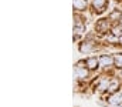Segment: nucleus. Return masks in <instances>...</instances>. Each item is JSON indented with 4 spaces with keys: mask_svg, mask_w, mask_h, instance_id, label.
Here are the masks:
<instances>
[{
    "mask_svg": "<svg viewBox=\"0 0 122 107\" xmlns=\"http://www.w3.org/2000/svg\"><path fill=\"white\" fill-rule=\"evenodd\" d=\"M98 60H99V66L101 67H111L115 63L114 57H111V56H101Z\"/></svg>",
    "mask_w": 122,
    "mask_h": 107,
    "instance_id": "1",
    "label": "nucleus"
},
{
    "mask_svg": "<svg viewBox=\"0 0 122 107\" xmlns=\"http://www.w3.org/2000/svg\"><path fill=\"white\" fill-rule=\"evenodd\" d=\"M75 76L78 79H87L88 77V69H84L81 66V63H78L77 67H75Z\"/></svg>",
    "mask_w": 122,
    "mask_h": 107,
    "instance_id": "2",
    "label": "nucleus"
},
{
    "mask_svg": "<svg viewBox=\"0 0 122 107\" xmlns=\"http://www.w3.org/2000/svg\"><path fill=\"white\" fill-rule=\"evenodd\" d=\"M85 64H87L88 70H95L97 67H99V60L97 57H90V59L85 60Z\"/></svg>",
    "mask_w": 122,
    "mask_h": 107,
    "instance_id": "3",
    "label": "nucleus"
},
{
    "mask_svg": "<svg viewBox=\"0 0 122 107\" xmlns=\"http://www.w3.org/2000/svg\"><path fill=\"white\" fill-rule=\"evenodd\" d=\"M94 49H95V46H94L92 41H84L80 46V51L81 53H91V51H94Z\"/></svg>",
    "mask_w": 122,
    "mask_h": 107,
    "instance_id": "4",
    "label": "nucleus"
},
{
    "mask_svg": "<svg viewBox=\"0 0 122 107\" xmlns=\"http://www.w3.org/2000/svg\"><path fill=\"white\" fill-rule=\"evenodd\" d=\"M72 6L77 11H84L87 9V0H72Z\"/></svg>",
    "mask_w": 122,
    "mask_h": 107,
    "instance_id": "5",
    "label": "nucleus"
},
{
    "mask_svg": "<svg viewBox=\"0 0 122 107\" xmlns=\"http://www.w3.org/2000/svg\"><path fill=\"white\" fill-rule=\"evenodd\" d=\"M105 4H107V0H92V7H94L98 13H99V11H104Z\"/></svg>",
    "mask_w": 122,
    "mask_h": 107,
    "instance_id": "6",
    "label": "nucleus"
},
{
    "mask_svg": "<svg viewBox=\"0 0 122 107\" xmlns=\"http://www.w3.org/2000/svg\"><path fill=\"white\" fill-rule=\"evenodd\" d=\"M95 27H97V30H98V32H107V30H108V27H109V22H108V19L101 20Z\"/></svg>",
    "mask_w": 122,
    "mask_h": 107,
    "instance_id": "7",
    "label": "nucleus"
},
{
    "mask_svg": "<svg viewBox=\"0 0 122 107\" xmlns=\"http://www.w3.org/2000/svg\"><path fill=\"white\" fill-rule=\"evenodd\" d=\"M109 84H111V83H109V80H108V79H104V80L99 83V86H98V90H99V91H104V90L109 89Z\"/></svg>",
    "mask_w": 122,
    "mask_h": 107,
    "instance_id": "8",
    "label": "nucleus"
},
{
    "mask_svg": "<svg viewBox=\"0 0 122 107\" xmlns=\"http://www.w3.org/2000/svg\"><path fill=\"white\" fill-rule=\"evenodd\" d=\"M109 101H111V103H114V104H119V103H122V94H119V93H115L114 96H111Z\"/></svg>",
    "mask_w": 122,
    "mask_h": 107,
    "instance_id": "9",
    "label": "nucleus"
},
{
    "mask_svg": "<svg viewBox=\"0 0 122 107\" xmlns=\"http://www.w3.org/2000/svg\"><path fill=\"white\" fill-rule=\"evenodd\" d=\"M114 62H115L114 64H115L118 69H122V54H121V53H119V54H117V56L114 57Z\"/></svg>",
    "mask_w": 122,
    "mask_h": 107,
    "instance_id": "10",
    "label": "nucleus"
},
{
    "mask_svg": "<svg viewBox=\"0 0 122 107\" xmlns=\"http://www.w3.org/2000/svg\"><path fill=\"white\" fill-rule=\"evenodd\" d=\"M112 34L117 36V37H121V36H122V24H121V26H117V27H114V30H112Z\"/></svg>",
    "mask_w": 122,
    "mask_h": 107,
    "instance_id": "11",
    "label": "nucleus"
},
{
    "mask_svg": "<svg viewBox=\"0 0 122 107\" xmlns=\"http://www.w3.org/2000/svg\"><path fill=\"white\" fill-rule=\"evenodd\" d=\"M121 17H122V14L119 11H114V13L109 14V20H119Z\"/></svg>",
    "mask_w": 122,
    "mask_h": 107,
    "instance_id": "12",
    "label": "nucleus"
},
{
    "mask_svg": "<svg viewBox=\"0 0 122 107\" xmlns=\"http://www.w3.org/2000/svg\"><path fill=\"white\" fill-rule=\"evenodd\" d=\"M117 90H118V81L115 80V81H112V83L109 84V91H111V93H115Z\"/></svg>",
    "mask_w": 122,
    "mask_h": 107,
    "instance_id": "13",
    "label": "nucleus"
},
{
    "mask_svg": "<svg viewBox=\"0 0 122 107\" xmlns=\"http://www.w3.org/2000/svg\"><path fill=\"white\" fill-rule=\"evenodd\" d=\"M119 43H121V44H122V36H121V37H119Z\"/></svg>",
    "mask_w": 122,
    "mask_h": 107,
    "instance_id": "14",
    "label": "nucleus"
}]
</instances>
